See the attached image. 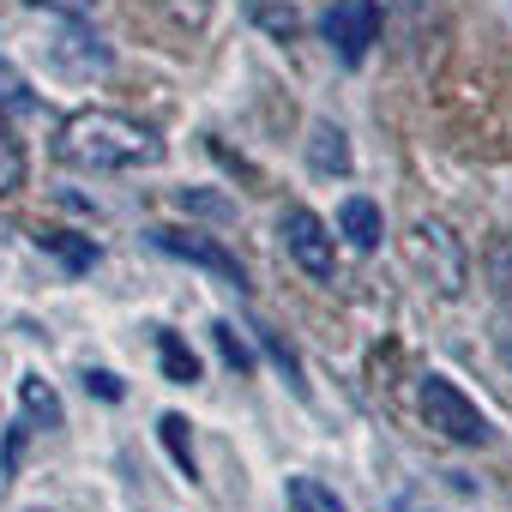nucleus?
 Instances as JSON below:
<instances>
[{
  "mask_svg": "<svg viewBox=\"0 0 512 512\" xmlns=\"http://www.w3.org/2000/svg\"><path fill=\"white\" fill-rule=\"evenodd\" d=\"M290 500H296V512H320V506H308V500H302V494H296V488H290Z\"/></svg>",
  "mask_w": 512,
  "mask_h": 512,
  "instance_id": "5701e85b",
  "label": "nucleus"
},
{
  "mask_svg": "<svg viewBox=\"0 0 512 512\" xmlns=\"http://www.w3.org/2000/svg\"><path fill=\"white\" fill-rule=\"evenodd\" d=\"M175 205H181L187 217H217V223H229V217H235V199L205 193V187H181V193H175Z\"/></svg>",
  "mask_w": 512,
  "mask_h": 512,
  "instance_id": "dca6fc26",
  "label": "nucleus"
},
{
  "mask_svg": "<svg viewBox=\"0 0 512 512\" xmlns=\"http://www.w3.org/2000/svg\"><path fill=\"white\" fill-rule=\"evenodd\" d=\"M157 440L169 446V458H175V470L187 476V482H199V464H193V434H187V416H157Z\"/></svg>",
  "mask_w": 512,
  "mask_h": 512,
  "instance_id": "4468645a",
  "label": "nucleus"
},
{
  "mask_svg": "<svg viewBox=\"0 0 512 512\" xmlns=\"http://www.w3.org/2000/svg\"><path fill=\"white\" fill-rule=\"evenodd\" d=\"M19 398H25V416H31V422H43V428H61V422H67V410H61V398H55V386H49L43 374H25Z\"/></svg>",
  "mask_w": 512,
  "mask_h": 512,
  "instance_id": "ddd939ff",
  "label": "nucleus"
},
{
  "mask_svg": "<svg viewBox=\"0 0 512 512\" xmlns=\"http://www.w3.org/2000/svg\"><path fill=\"white\" fill-rule=\"evenodd\" d=\"M506 362H512V344H506Z\"/></svg>",
  "mask_w": 512,
  "mask_h": 512,
  "instance_id": "b1692460",
  "label": "nucleus"
},
{
  "mask_svg": "<svg viewBox=\"0 0 512 512\" xmlns=\"http://www.w3.org/2000/svg\"><path fill=\"white\" fill-rule=\"evenodd\" d=\"M19 187H25V145L0 121V193H19Z\"/></svg>",
  "mask_w": 512,
  "mask_h": 512,
  "instance_id": "a211bd4d",
  "label": "nucleus"
},
{
  "mask_svg": "<svg viewBox=\"0 0 512 512\" xmlns=\"http://www.w3.org/2000/svg\"><path fill=\"white\" fill-rule=\"evenodd\" d=\"M253 338H260V350L284 368V380H290V392L296 398H308V380H302V356H296V344L284 338V332H272V326H253Z\"/></svg>",
  "mask_w": 512,
  "mask_h": 512,
  "instance_id": "f8f14e48",
  "label": "nucleus"
},
{
  "mask_svg": "<svg viewBox=\"0 0 512 512\" xmlns=\"http://www.w3.org/2000/svg\"><path fill=\"white\" fill-rule=\"evenodd\" d=\"M37 247H43V253H55L67 272H91V266L103 260V247H97L91 235H73V229H43V235H37Z\"/></svg>",
  "mask_w": 512,
  "mask_h": 512,
  "instance_id": "9d476101",
  "label": "nucleus"
},
{
  "mask_svg": "<svg viewBox=\"0 0 512 512\" xmlns=\"http://www.w3.org/2000/svg\"><path fill=\"white\" fill-rule=\"evenodd\" d=\"M422 416H428V428H440L446 440H458V446H488V416L446 380V374H428L422 380Z\"/></svg>",
  "mask_w": 512,
  "mask_h": 512,
  "instance_id": "20e7f679",
  "label": "nucleus"
},
{
  "mask_svg": "<svg viewBox=\"0 0 512 512\" xmlns=\"http://www.w3.org/2000/svg\"><path fill=\"white\" fill-rule=\"evenodd\" d=\"M55 157L73 163V169H91V175H121V169H151L163 163V139L133 121V115H115V109H79L61 121L55 133Z\"/></svg>",
  "mask_w": 512,
  "mask_h": 512,
  "instance_id": "f257e3e1",
  "label": "nucleus"
},
{
  "mask_svg": "<svg viewBox=\"0 0 512 512\" xmlns=\"http://www.w3.org/2000/svg\"><path fill=\"white\" fill-rule=\"evenodd\" d=\"M157 362H163V380L169 386H193L205 368H199V356H193V344L181 338V332H169V326H157Z\"/></svg>",
  "mask_w": 512,
  "mask_h": 512,
  "instance_id": "9b49d317",
  "label": "nucleus"
},
{
  "mask_svg": "<svg viewBox=\"0 0 512 512\" xmlns=\"http://www.w3.org/2000/svg\"><path fill=\"white\" fill-rule=\"evenodd\" d=\"M247 13L260 19L272 37H296V25H302V19H296V7H278V0H247Z\"/></svg>",
  "mask_w": 512,
  "mask_h": 512,
  "instance_id": "6ab92c4d",
  "label": "nucleus"
},
{
  "mask_svg": "<svg viewBox=\"0 0 512 512\" xmlns=\"http://www.w3.org/2000/svg\"><path fill=\"white\" fill-rule=\"evenodd\" d=\"M320 31H326L332 55L344 67H362L368 49L380 43V7H374V0H332L326 19H320Z\"/></svg>",
  "mask_w": 512,
  "mask_h": 512,
  "instance_id": "423d86ee",
  "label": "nucleus"
},
{
  "mask_svg": "<svg viewBox=\"0 0 512 512\" xmlns=\"http://www.w3.org/2000/svg\"><path fill=\"white\" fill-rule=\"evenodd\" d=\"M0 109H7V115H37V91H31V79L7 61V55H0Z\"/></svg>",
  "mask_w": 512,
  "mask_h": 512,
  "instance_id": "2eb2a0df",
  "label": "nucleus"
},
{
  "mask_svg": "<svg viewBox=\"0 0 512 512\" xmlns=\"http://www.w3.org/2000/svg\"><path fill=\"white\" fill-rule=\"evenodd\" d=\"M163 13L181 25V31H199L211 19V0H163Z\"/></svg>",
  "mask_w": 512,
  "mask_h": 512,
  "instance_id": "aec40b11",
  "label": "nucleus"
},
{
  "mask_svg": "<svg viewBox=\"0 0 512 512\" xmlns=\"http://www.w3.org/2000/svg\"><path fill=\"white\" fill-rule=\"evenodd\" d=\"M211 344H217V356H223L235 374H253V350H247V338H241L229 320H211Z\"/></svg>",
  "mask_w": 512,
  "mask_h": 512,
  "instance_id": "f3484780",
  "label": "nucleus"
},
{
  "mask_svg": "<svg viewBox=\"0 0 512 512\" xmlns=\"http://www.w3.org/2000/svg\"><path fill=\"white\" fill-rule=\"evenodd\" d=\"M338 229H344V241H350L356 253H374V247H380V235H386V217H380V205H374V199L350 193V199L338 205Z\"/></svg>",
  "mask_w": 512,
  "mask_h": 512,
  "instance_id": "1a4fd4ad",
  "label": "nucleus"
},
{
  "mask_svg": "<svg viewBox=\"0 0 512 512\" xmlns=\"http://www.w3.org/2000/svg\"><path fill=\"white\" fill-rule=\"evenodd\" d=\"M410 266L440 290V296H458L464 278H470V260H464V241L440 223V217H422L410 229Z\"/></svg>",
  "mask_w": 512,
  "mask_h": 512,
  "instance_id": "7ed1b4c3",
  "label": "nucleus"
},
{
  "mask_svg": "<svg viewBox=\"0 0 512 512\" xmlns=\"http://www.w3.org/2000/svg\"><path fill=\"white\" fill-rule=\"evenodd\" d=\"M278 235H284V253H290V260H296L314 284H332V278H338V247H332L326 223H320L308 205H284Z\"/></svg>",
  "mask_w": 512,
  "mask_h": 512,
  "instance_id": "39448f33",
  "label": "nucleus"
},
{
  "mask_svg": "<svg viewBox=\"0 0 512 512\" xmlns=\"http://www.w3.org/2000/svg\"><path fill=\"white\" fill-rule=\"evenodd\" d=\"M350 163H356V157H350L344 127L320 115V121L308 127V169H314V175H350Z\"/></svg>",
  "mask_w": 512,
  "mask_h": 512,
  "instance_id": "6e6552de",
  "label": "nucleus"
},
{
  "mask_svg": "<svg viewBox=\"0 0 512 512\" xmlns=\"http://www.w3.org/2000/svg\"><path fill=\"white\" fill-rule=\"evenodd\" d=\"M43 67H49L55 79H67V85H91V79H103V73L115 67V55H109V43H103L85 19H61V25L43 37Z\"/></svg>",
  "mask_w": 512,
  "mask_h": 512,
  "instance_id": "f03ea898",
  "label": "nucleus"
},
{
  "mask_svg": "<svg viewBox=\"0 0 512 512\" xmlns=\"http://www.w3.org/2000/svg\"><path fill=\"white\" fill-rule=\"evenodd\" d=\"M25 7H43V13H55V19H91L97 0H25Z\"/></svg>",
  "mask_w": 512,
  "mask_h": 512,
  "instance_id": "4be33fe9",
  "label": "nucleus"
},
{
  "mask_svg": "<svg viewBox=\"0 0 512 512\" xmlns=\"http://www.w3.org/2000/svg\"><path fill=\"white\" fill-rule=\"evenodd\" d=\"M145 235H151V247H163V253H175V260H187V266H199V272L223 278L229 290H247V266L235 260L223 241L193 235V229H169V223H157V229H145Z\"/></svg>",
  "mask_w": 512,
  "mask_h": 512,
  "instance_id": "0eeeda50",
  "label": "nucleus"
},
{
  "mask_svg": "<svg viewBox=\"0 0 512 512\" xmlns=\"http://www.w3.org/2000/svg\"><path fill=\"white\" fill-rule=\"evenodd\" d=\"M85 392H97L103 404H121V380L109 368H85Z\"/></svg>",
  "mask_w": 512,
  "mask_h": 512,
  "instance_id": "412c9836",
  "label": "nucleus"
}]
</instances>
